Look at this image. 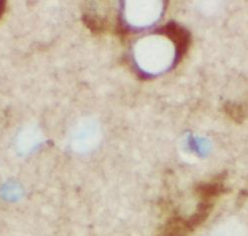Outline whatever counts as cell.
I'll return each mask as SVG.
<instances>
[{"label":"cell","mask_w":248,"mask_h":236,"mask_svg":"<svg viewBox=\"0 0 248 236\" xmlns=\"http://www.w3.org/2000/svg\"><path fill=\"white\" fill-rule=\"evenodd\" d=\"M196 225L191 219L189 220L182 219H173L170 220L159 236H187Z\"/></svg>","instance_id":"2"},{"label":"cell","mask_w":248,"mask_h":236,"mask_svg":"<svg viewBox=\"0 0 248 236\" xmlns=\"http://www.w3.org/2000/svg\"><path fill=\"white\" fill-rule=\"evenodd\" d=\"M160 32L164 35H167L175 43L180 56H182L186 51H187L190 42V37L189 33L183 27L172 22L163 27L160 30Z\"/></svg>","instance_id":"1"}]
</instances>
